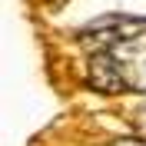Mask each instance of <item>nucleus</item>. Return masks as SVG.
Returning a JSON list of instances; mask_svg holds the SVG:
<instances>
[{
    "label": "nucleus",
    "instance_id": "1",
    "mask_svg": "<svg viewBox=\"0 0 146 146\" xmlns=\"http://www.w3.org/2000/svg\"><path fill=\"white\" fill-rule=\"evenodd\" d=\"M76 40L90 50H146V17L110 13L76 30Z\"/></svg>",
    "mask_w": 146,
    "mask_h": 146
},
{
    "label": "nucleus",
    "instance_id": "2",
    "mask_svg": "<svg viewBox=\"0 0 146 146\" xmlns=\"http://www.w3.org/2000/svg\"><path fill=\"white\" fill-rule=\"evenodd\" d=\"M86 83L96 93H106V96H116V93L129 90V80H126V73H123V66L106 50H96L90 56V63H86Z\"/></svg>",
    "mask_w": 146,
    "mask_h": 146
},
{
    "label": "nucleus",
    "instance_id": "3",
    "mask_svg": "<svg viewBox=\"0 0 146 146\" xmlns=\"http://www.w3.org/2000/svg\"><path fill=\"white\" fill-rule=\"evenodd\" d=\"M110 146H146L143 139H133V136H126V139H116V143H110Z\"/></svg>",
    "mask_w": 146,
    "mask_h": 146
},
{
    "label": "nucleus",
    "instance_id": "4",
    "mask_svg": "<svg viewBox=\"0 0 146 146\" xmlns=\"http://www.w3.org/2000/svg\"><path fill=\"white\" fill-rule=\"evenodd\" d=\"M136 86H139V90H146V66L139 70V80H136Z\"/></svg>",
    "mask_w": 146,
    "mask_h": 146
},
{
    "label": "nucleus",
    "instance_id": "5",
    "mask_svg": "<svg viewBox=\"0 0 146 146\" xmlns=\"http://www.w3.org/2000/svg\"><path fill=\"white\" fill-rule=\"evenodd\" d=\"M143 133H146V119H143Z\"/></svg>",
    "mask_w": 146,
    "mask_h": 146
}]
</instances>
